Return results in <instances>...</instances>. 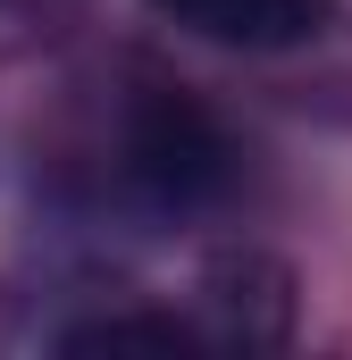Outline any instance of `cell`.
<instances>
[{
  "label": "cell",
  "mask_w": 352,
  "mask_h": 360,
  "mask_svg": "<svg viewBox=\"0 0 352 360\" xmlns=\"http://www.w3.org/2000/svg\"><path fill=\"white\" fill-rule=\"evenodd\" d=\"M218 51H302L327 34V0H151Z\"/></svg>",
  "instance_id": "cell-2"
},
{
  "label": "cell",
  "mask_w": 352,
  "mask_h": 360,
  "mask_svg": "<svg viewBox=\"0 0 352 360\" xmlns=\"http://www.w3.org/2000/svg\"><path fill=\"white\" fill-rule=\"evenodd\" d=\"M126 168L160 210H201V201H218L235 184V143L201 101L143 92L134 117H126Z\"/></svg>",
  "instance_id": "cell-1"
},
{
  "label": "cell",
  "mask_w": 352,
  "mask_h": 360,
  "mask_svg": "<svg viewBox=\"0 0 352 360\" xmlns=\"http://www.w3.org/2000/svg\"><path fill=\"white\" fill-rule=\"evenodd\" d=\"M193 335L176 319H92V327H68L59 352H184Z\"/></svg>",
  "instance_id": "cell-3"
}]
</instances>
